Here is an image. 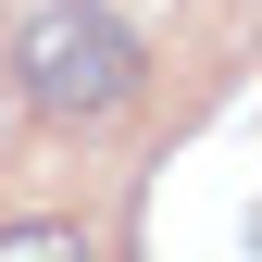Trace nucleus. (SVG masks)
Returning <instances> with one entry per match:
<instances>
[{
  "label": "nucleus",
  "mask_w": 262,
  "mask_h": 262,
  "mask_svg": "<svg viewBox=\"0 0 262 262\" xmlns=\"http://www.w3.org/2000/svg\"><path fill=\"white\" fill-rule=\"evenodd\" d=\"M13 75H25V100H38V113H62V125H100V113H125V100H138L150 50L125 38L100 0H50V13H25Z\"/></svg>",
  "instance_id": "f257e3e1"
},
{
  "label": "nucleus",
  "mask_w": 262,
  "mask_h": 262,
  "mask_svg": "<svg viewBox=\"0 0 262 262\" xmlns=\"http://www.w3.org/2000/svg\"><path fill=\"white\" fill-rule=\"evenodd\" d=\"M0 262H100V250H88V225L38 212V225H0Z\"/></svg>",
  "instance_id": "f03ea898"
}]
</instances>
